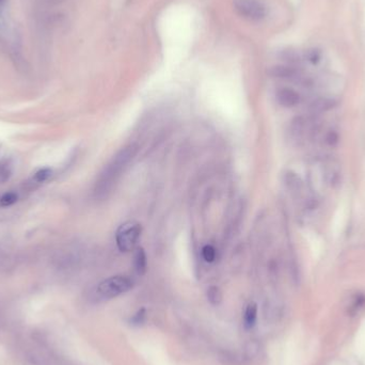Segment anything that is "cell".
<instances>
[{
    "instance_id": "6da1fadb",
    "label": "cell",
    "mask_w": 365,
    "mask_h": 365,
    "mask_svg": "<svg viewBox=\"0 0 365 365\" xmlns=\"http://www.w3.org/2000/svg\"><path fill=\"white\" fill-rule=\"evenodd\" d=\"M138 152L137 144H128L121 148L112 157L110 163L99 173L94 185V196L96 199L107 198L108 194L114 189V187L120 180V177L125 172L134 161Z\"/></svg>"
},
{
    "instance_id": "7a4b0ae2",
    "label": "cell",
    "mask_w": 365,
    "mask_h": 365,
    "mask_svg": "<svg viewBox=\"0 0 365 365\" xmlns=\"http://www.w3.org/2000/svg\"><path fill=\"white\" fill-rule=\"evenodd\" d=\"M134 285L135 283L132 278L127 276H114L101 281L96 287V295L101 299H112L129 292Z\"/></svg>"
},
{
    "instance_id": "3957f363",
    "label": "cell",
    "mask_w": 365,
    "mask_h": 365,
    "mask_svg": "<svg viewBox=\"0 0 365 365\" xmlns=\"http://www.w3.org/2000/svg\"><path fill=\"white\" fill-rule=\"evenodd\" d=\"M142 228L139 223L128 221L120 226L116 234L117 246L122 252L133 251L141 236Z\"/></svg>"
},
{
    "instance_id": "277c9868",
    "label": "cell",
    "mask_w": 365,
    "mask_h": 365,
    "mask_svg": "<svg viewBox=\"0 0 365 365\" xmlns=\"http://www.w3.org/2000/svg\"><path fill=\"white\" fill-rule=\"evenodd\" d=\"M233 6L240 17L252 23H259L267 16V8L259 0H233Z\"/></svg>"
},
{
    "instance_id": "5b68a950",
    "label": "cell",
    "mask_w": 365,
    "mask_h": 365,
    "mask_svg": "<svg viewBox=\"0 0 365 365\" xmlns=\"http://www.w3.org/2000/svg\"><path fill=\"white\" fill-rule=\"evenodd\" d=\"M276 97L279 104L286 108L295 107L299 104V101H300V95H299V93L291 88L279 89L277 91Z\"/></svg>"
},
{
    "instance_id": "8992f818",
    "label": "cell",
    "mask_w": 365,
    "mask_h": 365,
    "mask_svg": "<svg viewBox=\"0 0 365 365\" xmlns=\"http://www.w3.org/2000/svg\"><path fill=\"white\" fill-rule=\"evenodd\" d=\"M336 104H338V101L332 97H326V96L318 97L312 101V104L310 105V111L313 115L323 114V112H326L334 108Z\"/></svg>"
},
{
    "instance_id": "52a82bcc",
    "label": "cell",
    "mask_w": 365,
    "mask_h": 365,
    "mask_svg": "<svg viewBox=\"0 0 365 365\" xmlns=\"http://www.w3.org/2000/svg\"><path fill=\"white\" fill-rule=\"evenodd\" d=\"M269 73L273 77L288 79L296 76L297 70L293 67H288V65H276L270 69Z\"/></svg>"
},
{
    "instance_id": "ba28073f",
    "label": "cell",
    "mask_w": 365,
    "mask_h": 365,
    "mask_svg": "<svg viewBox=\"0 0 365 365\" xmlns=\"http://www.w3.org/2000/svg\"><path fill=\"white\" fill-rule=\"evenodd\" d=\"M134 266L136 273L142 276L146 273L147 269V257L143 248H137L134 256Z\"/></svg>"
},
{
    "instance_id": "9c48e42d",
    "label": "cell",
    "mask_w": 365,
    "mask_h": 365,
    "mask_svg": "<svg viewBox=\"0 0 365 365\" xmlns=\"http://www.w3.org/2000/svg\"><path fill=\"white\" fill-rule=\"evenodd\" d=\"M257 320V305L254 302H250L245 311L243 316V324H245L246 329H252L255 326Z\"/></svg>"
},
{
    "instance_id": "30bf717a",
    "label": "cell",
    "mask_w": 365,
    "mask_h": 365,
    "mask_svg": "<svg viewBox=\"0 0 365 365\" xmlns=\"http://www.w3.org/2000/svg\"><path fill=\"white\" fill-rule=\"evenodd\" d=\"M206 296H207V300L213 305H218L222 301V293L218 286L213 285L208 287Z\"/></svg>"
},
{
    "instance_id": "8fae6325",
    "label": "cell",
    "mask_w": 365,
    "mask_h": 365,
    "mask_svg": "<svg viewBox=\"0 0 365 365\" xmlns=\"http://www.w3.org/2000/svg\"><path fill=\"white\" fill-rule=\"evenodd\" d=\"M202 257L206 263H214L217 258V250L212 245H205L202 248Z\"/></svg>"
},
{
    "instance_id": "7c38bea8",
    "label": "cell",
    "mask_w": 365,
    "mask_h": 365,
    "mask_svg": "<svg viewBox=\"0 0 365 365\" xmlns=\"http://www.w3.org/2000/svg\"><path fill=\"white\" fill-rule=\"evenodd\" d=\"M18 195L16 192H7L5 193L2 198H0V206L2 207H9L17 202Z\"/></svg>"
},
{
    "instance_id": "4fadbf2b",
    "label": "cell",
    "mask_w": 365,
    "mask_h": 365,
    "mask_svg": "<svg viewBox=\"0 0 365 365\" xmlns=\"http://www.w3.org/2000/svg\"><path fill=\"white\" fill-rule=\"evenodd\" d=\"M50 175H51V170L48 169V168H44V169L39 170L33 175L32 181L34 184H42L47 181Z\"/></svg>"
},
{
    "instance_id": "5bb4252c",
    "label": "cell",
    "mask_w": 365,
    "mask_h": 365,
    "mask_svg": "<svg viewBox=\"0 0 365 365\" xmlns=\"http://www.w3.org/2000/svg\"><path fill=\"white\" fill-rule=\"evenodd\" d=\"M259 351V345L255 341H249L245 346V354L248 359L254 358Z\"/></svg>"
},
{
    "instance_id": "9a60e30c",
    "label": "cell",
    "mask_w": 365,
    "mask_h": 365,
    "mask_svg": "<svg viewBox=\"0 0 365 365\" xmlns=\"http://www.w3.org/2000/svg\"><path fill=\"white\" fill-rule=\"evenodd\" d=\"M145 318H146V312H145V308L142 307V308H140V310H138L133 315V317L130 318V324H132L133 326L143 325L145 322Z\"/></svg>"
},
{
    "instance_id": "2e32d148",
    "label": "cell",
    "mask_w": 365,
    "mask_h": 365,
    "mask_svg": "<svg viewBox=\"0 0 365 365\" xmlns=\"http://www.w3.org/2000/svg\"><path fill=\"white\" fill-rule=\"evenodd\" d=\"M326 143L330 146H335L339 143V135L334 130H330V132L326 135Z\"/></svg>"
},
{
    "instance_id": "e0dca14e",
    "label": "cell",
    "mask_w": 365,
    "mask_h": 365,
    "mask_svg": "<svg viewBox=\"0 0 365 365\" xmlns=\"http://www.w3.org/2000/svg\"><path fill=\"white\" fill-rule=\"evenodd\" d=\"M10 173H11V170H10V167L8 166V164L0 166V179H2V181H6L7 179H9Z\"/></svg>"
},
{
    "instance_id": "ac0fdd59",
    "label": "cell",
    "mask_w": 365,
    "mask_h": 365,
    "mask_svg": "<svg viewBox=\"0 0 365 365\" xmlns=\"http://www.w3.org/2000/svg\"><path fill=\"white\" fill-rule=\"evenodd\" d=\"M318 59H320V53H318L316 49H313L308 53V60H310L311 62L316 63L318 61Z\"/></svg>"
},
{
    "instance_id": "d6986e66",
    "label": "cell",
    "mask_w": 365,
    "mask_h": 365,
    "mask_svg": "<svg viewBox=\"0 0 365 365\" xmlns=\"http://www.w3.org/2000/svg\"><path fill=\"white\" fill-rule=\"evenodd\" d=\"M4 2V0H0V3H3Z\"/></svg>"
}]
</instances>
